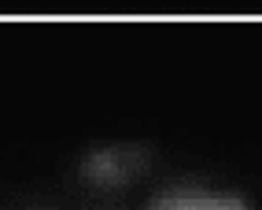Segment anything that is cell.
<instances>
[{
	"mask_svg": "<svg viewBox=\"0 0 262 210\" xmlns=\"http://www.w3.org/2000/svg\"><path fill=\"white\" fill-rule=\"evenodd\" d=\"M148 210H248V206L225 196H163Z\"/></svg>",
	"mask_w": 262,
	"mask_h": 210,
	"instance_id": "cell-2",
	"label": "cell"
},
{
	"mask_svg": "<svg viewBox=\"0 0 262 210\" xmlns=\"http://www.w3.org/2000/svg\"><path fill=\"white\" fill-rule=\"evenodd\" d=\"M148 166V159L141 151H100V155H93L89 162H85V173L89 177H96V181H103V184H122V181H129V177H137Z\"/></svg>",
	"mask_w": 262,
	"mask_h": 210,
	"instance_id": "cell-1",
	"label": "cell"
}]
</instances>
